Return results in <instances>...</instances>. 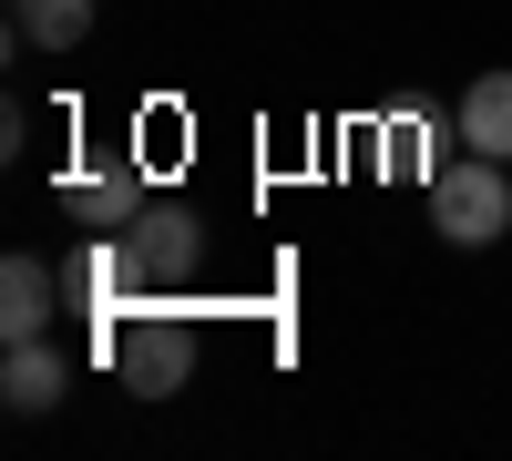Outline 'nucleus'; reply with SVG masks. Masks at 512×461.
Masks as SVG:
<instances>
[{"mask_svg":"<svg viewBox=\"0 0 512 461\" xmlns=\"http://www.w3.org/2000/svg\"><path fill=\"white\" fill-rule=\"evenodd\" d=\"M103 359L123 369V390H144V400H175L195 380V318L175 298H123L103 318Z\"/></svg>","mask_w":512,"mask_h":461,"instance_id":"f257e3e1","label":"nucleus"},{"mask_svg":"<svg viewBox=\"0 0 512 461\" xmlns=\"http://www.w3.org/2000/svg\"><path fill=\"white\" fill-rule=\"evenodd\" d=\"M431 236L441 246H502L512 236V164L502 154H451L431 175Z\"/></svg>","mask_w":512,"mask_h":461,"instance_id":"f03ea898","label":"nucleus"},{"mask_svg":"<svg viewBox=\"0 0 512 461\" xmlns=\"http://www.w3.org/2000/svg\"><path fill=\"white\" fill-rule=\"evenodd\" d=\"M451 134L472 144V154H502L512 164V72H482L472 93L451 103Z\"/></svg>","mask_w":512,"mask_h":461,"instance_id":"423d86ee","label":"nucleus"},{"mask_svg":"<svg viewBox=\"0 0 512 461\" xmlns=\"http://www.w3.org/2000/svg\"><path fill=\"white\" fill-rule=\"evenodd\" d=\"M154 205V185H144V164H93V175H62V216L72 226H93V236H113V226H134Z\"/></svg>","mask_w":512,"mask_h":461,"instance_id":"7ed1b4c3","label":"nucleus"},{"mask_svg":"<svg viewBox=\"0 0 512 461\" xmlns=\"http://www.w3.org/2000/svg\"><path fill=\"white\" fill-rule=\"evenodd\" d=\"M21 11V52H82L93 41V0H11Z\"/></svg>","mask_w":512,"mask_h":461,"instance_id":"0eeeda50","label":"nucleus"},{"mask_svg":"<svg viewBox=\"0 0 512 461\" xmlns=\"http://www.w3.org/2000/svg\"><path fill=\"white\" fill-rule=\"evenodd\" d=\"M0 400H11L21 421L62 410V400H72V359H62V339H11V359H0Z\"/></svg>","mask_w":512,"mask_h":461,"instance_id":"39448f33","label":"nucleus"},{"mask_svg":"<svg viewBox=\"0 0 512 461\" xmlns=\"http://www.w3.org/2000/svg\"><path fill=\"white\" fill-rule=\"evenodd\" d=\"M72 287L41 267V257H0V339H52Z\"/></svg>","mask_w":512,"mask_h":461,"instance_id":"20e7f679","label":"nucleus"}]
</instances>
